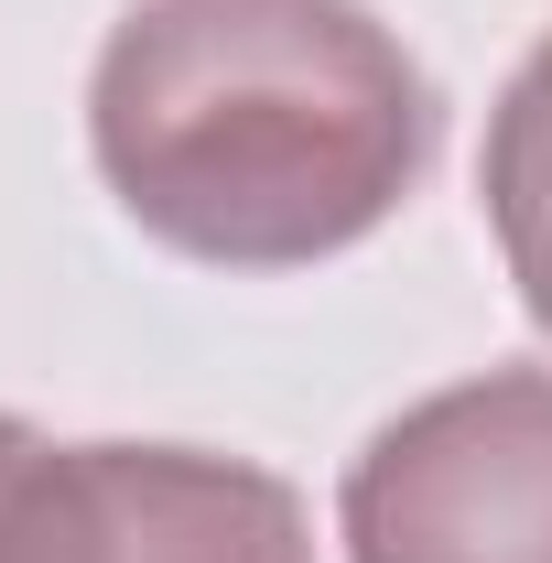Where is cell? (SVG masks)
<instances>
[{"instance_id":"6da1fadb","label":"cell","mask_w":552,"mask_h":563,"mask_svg":"<svg viewBox=\"0 0 552 563\" xmlns=\"http://www.w3.org/2000/svg\"><path fill=\"white\" fill-rule=\"evenodd\" d=\"M87 141L185 261L303 272L357 250L433 163V87L357 0H131Z\"/></svg>"},{"instance_id":"7a4b0ae2","label":"cell","mask_w":552,"mask_h":563,"mask_svg":"<svg viewBox=\"0 0 552 563\" xmlns=\"http://www.w3.org/2000/svg\"><path fill=\"white\" fill-rule=\"evenodd\" d=\"M0 563H314V531L239 455L44 444L0 412Z\"/></svg>"},{"instance_id":"3957f363","label":"cell","mask_w":552,"mask_h":563,"mask_svg":"<svg viewBox=\"0 0 552 563\" xmlns=\"http://www.w3.org/2000/svg\"><path fill=\"white\" fill-rule=\"evenodd\" d=\"M346 563H552V368L433 390L346 466Z\"/></svg>"},{"instance_id":"277c9868","label":"cell","mask_w":552,"mask_h":563,"mask_svg":"<svg viewBox=\"0 0 552 563\" xmlns=\"http://www.w3.org/2000/svg\"><path fill=\"white\" fill-rule=\"evenodd\" d=\"M487 228L509 250L520 303L552 325V33L531 44V66L509 76V98L487 120Z\"/></svg>"}]
</instances>
